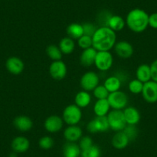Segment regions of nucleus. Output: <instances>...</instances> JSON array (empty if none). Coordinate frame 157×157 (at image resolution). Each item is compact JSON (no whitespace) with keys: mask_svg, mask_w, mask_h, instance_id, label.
I'll return each instance as SVG.
<instances>
[{"mask_svg":"<svg viewBox=\"0 0 157 157\" xmlns=\"http://www.w3.org/2000/svg\"><path fill=\"white\" fill-rule=\"evenodd\" d=\"M92 39L93 47L97 52L110 51L116 43V33L109 27L102 26L97 29Z\"/></svg>","mask_w":157,"mask_h":157,"instance_id":"nucleus-1","label":"nucleus"},{"mask_svg":"<svg viewBox=\"0 0 157 157\" xmlns=\"http://www.w3.org/2000/svg\"><path fill=\"white\" fill-rule=\"evenodd\" d=\"M149 16L145 10L133 9L126 16V25L133 33H141L149 26Z\"/></svg>","mask_w":157,"mask_h":157,"instance_id":"nucleus-2","label":"nucleus"},{"mask_svg":"<svg viewBox=\"0 0 157 157\" xmlns=\"http://www.w3.org/2000/svg\"><path fill=\"white\" fill-rule=\"evenodd\" d=\"M82 113L81 109L75 104L67 105L63 112V120L68 126L77 125L81 121Z\"/></svg>","mask_w":157,"mask_h":157,"instance_id":"nucleus-3","label":"nucleus"},{"mask_svg":"<svg viewBox=\"0 0 157 157\" xmlns=\"http://www.w3.org/2000/svg\"><path fill=\"white\" fill-rule=\"evenodd\" d=\"M109 129L115 132L123 131L126 126V122L125 120L123 110L113 109L107 114Z\"/></svg>","mask_w":157,"mask_h":157,"instance_id":"nucleus-4","label":"nucleus"},{"mask_svg":"<svg viewBox=\"0 0 157 157\" xmlns=\"http://www.w3.org/2000/svg\"><path fill=\"white\" fill-rule=\"evenodd\" d=\"M107 100L109 104L110 108L116 110H122L127 107L129 98L124 92L119 90L109 93Z\"/></svg>","mask_w":157,"mask_h":157,"instance_id":"nucleus-5","label":"nucleus"},{"mask_svg":"<svg viewBox=\"0 0 157 157\" xmlns=\"http://www.w3.org/2000/svg\"><path fill=\"white\" fill-rule=\"evenodd\" d=\"M113 64V56L109 51H99L96 54L94 65L98 70L106 72Z\"/></svg>","mask_w":157,"mask_h":157,"instance_id":"nucleus-6","label":"nucleus"},{"mask_svg":"<svg viewBox=\"0 0 157 157\" xmlns=\"http://www.w3.org/2000/svg\"><path fill=\"white\" fill-rule=\"evenodd\" d=\"M79 83H80L81 88L84 91H93V90L97 86H99V75L93 71H88L82 75Z\"/></svg>","mask_w":157,"mask_h":157,"instance_id":"nucleus-7","label":"nucleus"},{"mask_svg":"<svg viewBox=\"0 0 157 157\" xmlns=\"http://www.w3.org/2000/svg\"><path fill=\"white\" fill-rule=\"evenodd\" d=\"M86 129L90 133L105 132L109 129L107 116H96L93 120L90 121L86 126Z\"/></svg>","mask_w":157,"mask_h":157,"instance_id":"nucleus-8","label":"nucleus"},{"mask_svg":"<svg viewBox=\"0 0 157 157\" xmlns=\"http://www.w3.org/2000/svg\"><path fill=\"white\" fill-rule=\"evenodd\" d=\"M50 76L55 80H63L67 75V66L62 60L52 61L49 67Z\"/></svg>","mask_w":157,"mask_h":157,"instance_id":"nucleus-9","label":"nucleus"},{"mask_svg":"<svg viewBox=\"0 0 157 157\" xmlns=\"http://www.w3.org/2000/svg\"><path fill=\"white\" fill-rule=\"evenodd\" d=\"M141 94L148 103L157 102V82L153 80L145 82Z\"/></svg>","mask_w":157,"mask_h":157,"instance_id":"nucleus-10","label":"nucleus"},{"mask_svg":"<svg viewBox=\"0 0 157 157\" xmlns=\"http://www.w3.org/2000/svg\"><path fill=\"white\" fill-rule=\"evenodd\" d=\"M113 49L116 55L121 59L130 58L134 53L133 46L131 43L125 40L117 42Z\"/></svg>","mask_w":157,"mask_h":157,"instance_id":"nucleus-11","label":"nucleus"},{"mask_svg":"<svg viewBox=\"0 0 157 157\" xmlns=\"http://www.w3.org/2000/svg\"><path fill=\"white\" fill-rule=\"evenodd\" d=\"M63 123L64 122L63 118L57 115H52L45 120L44 128L47 132L50 133H56L59 132L63 129Z\"/></svg>","mask_w":157,"mask_h":157,"instance_id":"nucleus-12","label":"nucleus"},{"mask_svg":"<svg viewBox=\"0 0 157 157\" xmlns=\"http://www.w3.org/2000/svg\"><path fill=\"white\" fill-rule=\"evenodd\" d=\"M6 68L13 75H19L25 69V63L20 58L16 56L10 57L6 62Z\"/></svg>","mask_w":157,"mask_h":157,"instance_id":"nucleus-13","label":"nucleus"},{"mask_svg":"<svg viewBox=\"0 0 157 157\" xmlns=\"http://www.w3.org/2000/svg\"><path fill=\"white\" fill-rule=\"evenodd\" d=\"M30 147V142L26 137L19 136L15 137L11 143V148L13 152L16 153H23L29 150Z\"/></svg>","mask_w":157,"mask_h":157,"instance_id":"nucleus-14","label":"nucleus"},{"mask_svg":"<svg viewBox=\"0 0 157 157\" xmlns=\"http://www.w3.org/2000/svg\"><path fill=\"white\" fill-rule=\"evenodd\" d=\"M63 136L67 142L76 143L82 136V130L77 125L68 126L63 132Z\"/></svg>","mask_w":157,"mask_h":157,"instance_id":"nucleus-15","label":"nucleus"},{"mask_svg":"<svg viewBox=\"0 0 157 157\" xmlns=\"http://www.w3.org/2000/svg\"><path fill=\"white\" fill-rule=\"evenodd\" d=\"M125 120L127 125H134L136 126L140 121L141 116L140 113L136 107L128 106L123 110Z\"/></svg>","mask_w":157,"mask_h":157,"instance_id":"nucleus-16","label":"nucleus"},{"mask_svg":"<svg viewBox=\"0 0 157 157\" xmlns=\"http://www.w3.org/2000/svg\"><path fill=\"white\" fill-rule=\"evenodd\" d=\"M13 125L17 130L20 132H28L33 126V120L27 116H19L13 120Z\"/></svg>","mask_w":157,"mask_h":157,"instance_id":"nucleus-17","label":"nucleus"},{"mask_svg":"<svg viewBox=\"0 0 157 157\" xmlns=\"http://www.w3.org/2000/svg\"><path fill=\"white\" fill-rule=\"evenodd\" d=\"M96 54H97V51L93 47L83 49L79 58L80 64L84 67H90L94 65Z\"/></svg>","mask_w":157,"mask_h":157,"instance_id":"nucleus-18","label":"nucleus"},{"mask_svg":"<svg viewBox=\"0 0 157 157\" xmlns=\"http://www.w3.org/2000/svg\"><path fill=\"white\" fill-rule=\"evenodd\" d=\"M129 143V139L123 131L116 132L112 138V145L117 149H123L127 147Z\"/></svg>","mask_w":157,"mask_h":157,"instance_id":"nucleus-19","label":"nucleus"},{"mask_svg":"<svg viewBox=\"0 0 157 157\" xmlns=\"http://www.w3.org/2000/svg\"><path fill=\"white\" fill-rule=\"evenodd\" d=\"M136 76L138 80L141 81L143 83L152 80L150 66L148 64L140 65L136 71Z\"/></svg>","mask_w":157,"mask_h":157,"instance_id":"nucleus-20","label":"nucleus"},{"mask_svg":"<svg viewBox=\"0 0 157 157\" xmlns=\"http://www.w3.org/2000/svg\"><path fill=\"white\" fill-rule=\"evenodd\" d=\"M125 25H126V20L122 16L118 15H112L107 23V27L110 28L116 33L123 30Z\"/></svg>","mask_w":157,"mask_h":157,"instance_id":"nucleus-21","label":"nucleus"},{"mask_svg":"<svg viewBox=\"0 0 157 157\" xmlns=\"http://www.w3.org/2000/svg\"><path fill=\"white\" fill-rule=\"evenodd\" d=\"M110 109L107 99H97L93 106V111L96 116H105L109 113Z\"/></svg>","mask_w":157,"mask_h":157,"instance_id":"nucleus-22","label":"nucleus"},{"mask_svg":"<svg viewBox=\"0 0 157 157\" xmlns=\"http://www.w3.org/2000/svg\"><path fill=\"white\" fill-rule=\"evenodd\" d=\"M59 48L64 55H70L75 50V42L69 36L63 38L59 43Z\"/></svg>","mask_w":157,"mask_h":157,"instance_id":"nucleus-23","label":"nucleus"},{"mask_svg":"<svg viewBox=\"0 0 157 157\" xmlns=\"http://www.w3.org/2000/svg\"><path fill=\"white\" fill-rule=\"evenodd\" d=\"M122 83L123 82L116 75H111V76L105 78L103 86L108 90L109 93H111L113 92L119 91L121 88Z\"/></svg>","mask_w":157,"mask_h":157,"instance_id":"nucleus-24","label":"nucleus"},{"mask_svg":"<svg viewBox=\"0 0 157 157\" xmlns=\"http://www.w3.org/2000/svg\"><path fill=\"white\" fill-rule=\"evenodd\" d=\"M92 97L90 93L87 91L78 92L75 96V104L80 109L86 108L91 103Z\"/></svg>","mask_w":157,"mask_h":157,"instance_id":"nucleus-25","label":"nucleus"},{"mask_svg":"<svg viewBox=\"0 0 157 157\" xmlns=\"http://www.w3.org/2000/svg\"><path fill=\"white\" fill-rule=\"evenodd\" d=\"M80 148L75 143L67 142L63 146L64 157H79L81 155Z\"/></svg>","mask_w":157,"mask_h":157,"instance_id":"nucleus-26","label":"nucleus"},{"mask_svg":"<svg viewBox=\"0 0 157 157\" xmlns=\"http://www.w3.org/2000/svg\"><path fill=\"white\" fill-rule=\"evenodd\" d=\"M66 33H67L68 36L73 39V40L74 39L78 40L81 36L84 35L82 25V24L76 23V22L71 23L66 28Z\"/></svg>","mask_w":157,"mask_h":157,"instance_id":"nucleus-27","label":"nucleus"},{"mask_svg":"<svg viewBox=\"0 0 157 157\" xmlns=\"http://www.w3.org/2000/svg\"><path fill=\"white\" fill-rule=\"evenodd\" d=\"M46 52L48 57L51 59L52 61L61 60L62 58H63V54L62 53L59 46H56V45H49V46H48L46 47Z\"/></svg>","mask_w":157,"mask_h":157,"instance_id":"nucleus-28","label":"nucleus"},{"mask_svg":"<svg viewBox=\"0 0 157 157\" xmlns=\"http://www.w3.org/2000/svg\"><path fill=\"white\" fill-rule=\"evenodd\" d=\"M143 85L144 83L142 82L141 81L138 80L137 78L132 79L128 84V89H129V92L132 94H140L142 93L143 89Z\"/></svg>","mask_w":157,"mask_h":157,"instance_id":"nucleus-29","label":"nucleus"},{"mask_svg":"<svg viewBox=\"0 0 157 157\" xmlns=\"http://www.w3.org/2000/svg\"><path fill=\"white\" fill-rule=\"evenodd\" d=\"M93 96L97 99H107L109 95L108 90L105 89L103 85H99L93 90Z\"/></svg>","mask_w":157,"mask_h":157,"instance_id":"nucleus-30","label":"nucleus"},{"mask_svg":"<svg viewBox=\"0 0 157 157\" xmlns=\"http://www.w3.org/2000/svg\"><path fill=\"white\" fill-rule=\"evenodd\" d=\"M123 132L126 134L129 142L134 141L138 136V129H137L136 126L134 125H126Z\"/></svg>","mask_w":157,"mask_h":157,"instance_id":"nucleus-31","label":"nucleus"},{"mask_svg":"<svg viewBox=\"0 0 157 157\" xmlns=\"http://www.w3.org/2000/svg\"><path fill=\"white\" fill-rule=\"evenodd\" d=\"M77 44L78 47L81 48L82 50L89 49V48L93 47V39L91 36L83 35L77 40Z\"/></svg>","mask_w":157,"mask_h":157,"instance_id":"nucleus-32","label":"nucleus"},{"mask_svg":"<svg viewBox=\"0 0 157 157\" xmlns=\"http://www.w3.org/2000/svg\"><path fill=\"white\" fill-rule=\"evenodd\" d=\"M39 146L41 149L48 150L53 147L54 146V140L51 136H45L39 140Z\"/></svg>","mask_w":157,"mask_h":157,"instance_id":"nucleus-33","label":"nucleus"},{"mask_svg":"<svg viewBox=\"0 0 157 157\" xmlns=\"http://www.w3.org/2000/svg\"><path fill=\"white\" fill-rule=\"evenodd\" d=\"M81 155H83L85 157H100L101 150L97 146L93 145L89 149L82 151Z\"/></svg>","mask_w":157,"mask_h":157,"instance_id":"nucleus-34","label":"nucleus"},{"mask_svg":"<svg viewBox=\"0 0 157 157\" xmlns=\"http://www.w3.org/2000/svg\"><path fill=\"white\" fill-rule=\"evenodd\" d=\"M93 145V140L91 137L86 136H82V138L79 140V143H78V146L80 148L81 151H84L86 149H89Z\"/></svg>","mask_w":157,"mask_h":157,"instance_id":"nucleus-35","label":"nucleus"},{"mask_svg":"<svg viewBox=\"0 0 157 157\" xmlns=\"http://www.w3.org/2000/svg\"><path fill=\"white\" fill-rule=\"evenodd\" d=\"M82 28H83V33L84 35L86 36H89L93 37L94 33L97 30V27L94 25V24L91 23V22H85V23L82 24Z\"/></svg>","mask_w":157,"mask_h":157,"instance_id":"nucleus-36","label":"nucleus"},{"mask_svg":"<svg viewBox=\"0 0 157 157\" xmlns=\"http://www.w3.org/2000/svg\"><path fill=\"white\" fill-rule=\"evenodd\" d=\"M151 69V78L152 80L157 82V59L154 60L150 65Z\"/></svg>","mask_w":157,"mask_h":157,"instance_id":"nucleus-37","label":"nucleus"},{"mask_svg":"<svg viewBox=\"0 0 157 157\" xmlns=\"http://www.w3.org/2000/svg\"><path fill=\"white\" fill-rule=\"evenodd\" d=\"M149 26L154 29H157V13H154L149 16Z\"/></svg>","mask_w":157,"mask_h":157,"instance_id":"nucleus-38","label":"nucleus"},{"mask_svg":"<svg viewBox=\"0 0 157 157\" xmlns=\"http://www.w3.org/2000/svg\"><path fill=\"white\" fill-rule=\"evenodd\" d=\"M17 154H18V153H16V152H11V153L10 154V155H9V157H18Z\"/></svg>","mask_w":157,"mask_h":157,"instance_id":"nucleus-39","label":"nucleus"},{"mask_svg":"<svg viewBox=\"0 0 157 157\" xmlns=\"http://www.w3.org/2000/svg\"><path fill=\"white\" fill-rule=\"evenodd\" d=\"M79 157H85V156H83V155H80V156Z\"/></svg>","mask_w":157,"mask_h":157,"instance_id":"nucleus-40","label":"nucleus"}]
</instances>
